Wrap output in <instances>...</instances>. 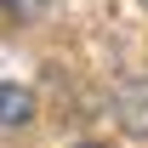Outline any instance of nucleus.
I'll list each match as a JSON object with an SVG mask.
<instances>
[{
  "label": "nucleus",
  "mask_w": 148,
  "mask_h": 148,
  "mask_svg": "<svg viewBox=\"0 0 148 148\" xmlns=\"http://www.w3.org/2000/svg\"><path fill=\"white\" fill-rule=\"evenodd\" d=\"M114 120L131 137H148V86H125V91L114 97Z\"/></svg>",
  "instance_id": "obj_1"
},
{
  "label": "nucleus",
  "mask_w": 148,
  "mask_h": 148,
  "mask_svg": "<svg viewBox=\"0 0 148 148\" xmlns=\"http://www.w3.org/2000/svg\"><path fill=\"white\" fill-rule=\"evenodd\" d=\"M74 148H97V143H74Z\"/></svg>",
  "instance_id": "obj_4"
},
{
  "label": "nucleus",
  "mask_w": 148,
  "mask_h": 148,
  "mask_svg": "<svg viewBox=\"0 0 148 148\" xmlns=\"http://www.w3.org/2000/svg\"><path fill=\"white\" fill-rule=\"evenodd\" d=\"M0 6H6V12H12V17H34L40 6H51V0H0Z\"/></svg>",
  "instance_id": "obj_3"
},
{
  "label": "nucleus",
  "mask_w": 148,
  "mask_h": 148,
  "mask_svg": "<svg viewBox=\"0 0 148 148\" xmlns=\"http://www.w3.org/2000/svg\"><path fill=\"white\" fill-rule=\"evenodd\" d=\"M29 120H34V97L23 86H6L0 80V125H29Z\"/></svg>",
  "instance_id": "obj_2"
},
{
  "label": "nucleus",
  "mask_w": 148,
  "mask_h": 148,
  "mask_svg": "<svg viewBox=\"0 0 148 148\" xmlns=\"http://www.w3.org/2000/svg\"><path fill=\"white\" fill-rule=\"evenodd\" d=\"M143 6H148V0H143Z\"/></svg>",
  "instance_id": "obj_5"
}]
</instances>
